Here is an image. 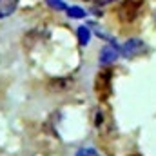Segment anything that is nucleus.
I'll return each instance as SVG.
<instances>
[{
	"label": "nucleus",
	"instance_id": "nucleus-8",
	"mask_svg": "<svg viewBox=\"0 0 156 156\" xmlns=\"http://www.w3.org/2000/svg\"><path fill=\"white\" fill-rule=\"evenodd\" d=\"M47 2H49V4H53V7H56V9H64V7H66L62 0H47Z\"/></svg>",
	"mask_w": 156,
	"mask_h": 156
},
{
	"label": "nucleus",
	"instance_id": "nucleus-5",
	"mask_svg": "<svg viewBox=\"0 0 156 156\" xmlns=\"http://www.w3.org/2000/svg\"><path fill=\"white\" fill-rule=\"evenodd\" d=\"M118 58V53L115 51V47H104L100 53V64H113Z\"/></svg>",
	"mask_w": 156,
	"mask_h": 156
},
{
	"label": "nucleus",
	"instance_id": "nucleus-10",
	"mask_svg": "<svg viewBox=\"0 0 156 156\" xmlns=\"http://www.w3.org/2000/svg\"><path fill=\"white\" fill-rule=\"evenodd\" d=\"M154 26H156V11H154Z\"/></svg>",
	"mask_w": 156,
	"mask_h": 156
},
{
	"label": "nucleus",
	"instance_id": "nucleus-4",
	"mask_svg": "<svg viewBox=\"0 0 156 156\" xmlns=\"http://www.w3.org/2000/svg\"><path fill=\"white\" fill-rule=\"evenodd\" d=\"M18 0H0V18H5L15 13Z\"/></svg>",
	"mask_w": 156,
	"mask_h": 156
},
{
	"label": "nucleus",
	"instance_id": "nucleus-6",
	"mask_svg": "<svg viewBox=\"0 0 156 156\" xmlns=\"http://www.w3.org/2000/svg\"><path fill=\"white\" fill-rule=\"evenodd\" d=\"M89 31H87V27H78V42H80V45H87L89 44Z\"/></svg>",
	"mask_w": 156,
	"mask_h": 156
},
{
	"label": "nucleus",
	"instance_id": "nucleus-1",
	"mask_svg": "<svg viewBox=\"0 0 156 156\" xmlns=\"http://www.w3.org/2000/svg\"><path fill=\"white\" fill-rule=\"evenodd\" d=\"M142 5H144V0H125V2H122L116 9L120 22H125V24L134 22L138 18L140 11H142Z\"/></svg>",
	"mask_w": 156,
	"mask_h": 156
},
{
	"label": "nucleus",
	"instance_id": "nucleus-11",
	"mask_svg": "<svg viewBox=\"0 0 156 156\" xmlns=\"http://www.w3.org/2000/svg\"><path fill=\"white\" fill-rule=\"evenodd\" d=\"M85 2H87V0H85Z\"/></svg>",
	"mask_w": 156,
	"mask_h": 156
},
{
	"label": "nucleus",
	"instance_id": "nucleus-7",
	"mask_svg": "<svg viewBox=\"0 0 156 156\" xmlns=\"http://www.w3.org/2000/svg\"><path fill=\"white\" fill-rule=\"evenodd\" d=\"M67 15H69V16H76V18L85 16V13H83L82 9H78V7H71V9H67Z\"/></svg>",
	"mask_w": 156,
	"mask_h": 156
},
{
	"label": "nucleus",
	"instance_id": "nucleus-2",
	"mask_svg": "<svg viewBox=\"0 0 156 156\" xmlns=\"http://www.w3.org/2000/svg\"><path fill=\"white\" fill-rule=\"evenodd\" d=\"M111 76H113V71L111 69H104L96 76L94 89H96V94H98V98L102 102H105L111 96Z\"/></svg>",
	"mask_w": 156,
	"mask_h": 156
},
{
	"label": "nucleus",
	"instance_id": "nucleus-3",
	"mask_svg": "<svg viewBox=\"0 0 156 156\" xmlns=\"http://www.w3.org/2000/svg\"><path fill=\"white\" fill-rule=\"evenodd\" d=\"M144 49H145V45H144L140 40L131 38L129 42H125V44H123V47H122V53H123V56H134V55H140V53H144Z\"/></svg>",
	"mask_w": 156,
	"mask_h": 156
},
{
	"label": "nucleus",
	"instance_id": "nucleus-9",
	"mask_svg": "<svg viewBox=\"0 0 156 156\" xmlns=\"http://www.w3.org/2000/svg\"><path fill=\"white\" fill-rule=\"evenodd\" d=\"M115 0H96V5H105V4H111Z\"/></svg>",
	"mask_w": 156,
	"mask_h": 156
}]
</instances>
